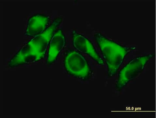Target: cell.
I'll return each mask as SVG.
<instances>
[{
    "instance_id": "1",
    "label": "cell",
    "mask_w": 156,
    "mask_h": 118,
    "mask_svg": "<svg viewBox=\"0 0 156 118\" xmlns=\"http://www.w3.org/2000/svg\"><path fill=\"white\" fill-rule=\"evenodd\" d=\"M62 21V18L55 19L43 33L30 39L11 59L10 68L37 62L44 58L50 41Z\"/></svg>"
},
{
    "instance_id": "2",
    "label": "cell",
    "mask_w": 156,
    "mask_h": 118,
    "mask_svg": "<svg viewBox=\"0 0 156 118\" xmlns=\"http://www.w3.org/2000/svg\"><path fill=\"white\" fill-rule=\"evenodd\" d=\"M94 38L107 65L108 76L115 75L126 57L135 48L123 46L100 33L96 34Z\"/></svg>"
},
{
    "instance_id": "3",
    "label": "cell",
    "mask_w": 156,
    "mask_h": 118,
    "mask_svg": "<svg viewBox=\"0 0 156 118\" xmlns=\"http://www.w3.org/2000/svg\"><path fill=\"white\" fill-rule=\"evenodd\" d=\"M64 66L69 75L82 80H88L91 76V70L88 61L80 52L75 50L66 51Z\"/></svg>"
},
{
    "instance_id": "4",
    "label": "cell",
    "mask_w": 156,
    "mask_h": 118,
    "mask_svg": "<svg viewBox=\"0 0 156 118\" xmlns=\"http://www.w3.org/2000/svg\"><path fill=\"white\" fill-rule=\"evenodd\" d=\"M154 56L153 53L140 56L132 59L119 72L116 88L120 90L143 71L150 59Z\"/></svg>"
},
{
    "instance_id": "5",
    "label": "cell",
    "mask_w": 156,
    "mask_h": 118,
    "mask_svg": "<svg viewBox=\"0 0 156 118\" xmlns=\"http://www.w3.org/2000/svg\"><path fill=\"white\" fill-rule=\"evenodd\" d=\"M72 35L73 46L77 51L87 54L98 65H104V61L89 39L75 30L72 31Z\"/></svg>"
},
{
    "instance_id": "6",
    "label": "cell",
    "mask_w": 156,
    "mask_h": 118,
    "mask_svg": "<svg viewBox=\"0 0 156 118\" xmlns=\"http://www.w3.org/2000/svg\"><path fill=\"white\" fill-rule=\"evenodd\" d=\"M51 24L49 16L40 13L35 14L29 18L24 35L34 37L43 33Z\"/></svg>"
},
{
    "instance_id": "7",
    "label": "cell",
    "mask_w": 156,
    "mask_h": 118,
    "mask_svg": "<svg viewBox=\"0 0 156 118\" xmlns=\"http://www.w3.org/2000/svg\"><path fill=\"white\" fill-rule=\"evenodd\" d=\"M66 43L65 35L62 30H57L49 45L47 63L51 65L56 61L59 54L65 47Z\"/></svg>"
}]
</instances>
